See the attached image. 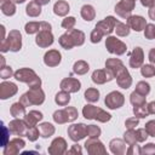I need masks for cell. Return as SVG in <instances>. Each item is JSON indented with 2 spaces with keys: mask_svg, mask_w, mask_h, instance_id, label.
<instances>
[{
  "mask_svg": "<svg viewBox=\"0 0 155 155\" xmlns=\"http://www.w3.org/2000/svg\"><path fill=\"white\" fill-rule=\"evenodd\" d=\"M15 79L18 80V81H22V82L28 84L30 88L40 87V85H41L40 78L35 74L34 70H31L29 68H22L19 70H17L15 73Z\"/></svg>",
  "mask_w": 155,
  "mask_h": 155,
  "instance_id": "obj_1",
  "label": "cell"
},
{
  "mask_svg": "<svg viewBox=\"0 0 155 155\" xmlns=\"http://www.w3.org/2000/svg\"><path fill=\"white\" fill-rule=\"evenodd\" d=\"M45 101V93L44 91L40 88V87H35V88H30L27 93H24L19 102L24 105V107H28V105H31V104H35V105H39V104H42Z\"/></svg>",
  "mask_w": 155,
  "mask_h": 155,
  "instance_id": "obj_2",
  "label": "cell"
},
{
  "mask_svg": "<svg viewBox=\"0 0 155 155\" xmlns=\"http://www.w3.org/2000/svg\"><path fill=\"white\" fill-rule=\"evenodd\" d=\"M35 42H36V45H39L40 47H44V48L48 47L53 44V35L51 33V24H48L47 22H41V29L35 38Z\"/></svg>",
  "mask_w": 155,
  "mask_h": 155,
  "instance_id": "obj_3",
  "label": "cell"
},
{
  "mask_svg": "<svg viewBox=\"0 0 155 155\" xmlns=\"http://www.w3.org/2000/svg\"><path fill=\"white\" fill-rule=\"evenodd\" d=\"M21 47H22V36H21V33L18 30L10 31L8 39L6 41L2 40V44H1V51L2 52H6L8 50L17 52L21 50Z\"/></svg>",
  "mask_w": 155,
  "mask_h": 155,
  "instance_id": "obj_4",
  "label": "cell"
},
{
  "mask_svg": "<svg viewBox=\"0 0 155 155\" xmlns=\"http://www.w3.org/2000/svg\"><path fill=\"white\" fill-rule=\"evenodd\" d=\"M78 117V110L74 107H65L63 110H57L53 113V120L57 124H65L74 121Z\"/></svg>",
  "mask_w": 155,
  "mask_h": 155,
  "instance_id": "obj_5",
  "label": "cell"
},
{
  "mask_svg": "<svg viewBox=\"0 0 155 155\" xmlns=\"http://www.w3.org/2000/svg\"><path fill=\"white\" fill-rule=\"evenodd\" d=\"M105 47L108 48V51L110 53H114V54H117V56L124 54L127 50L126 45L121 40L116 39L115 36H108L105 39Z\"/></svg>",
  "mask_w": 155,
  "mask_h": 155,
  "instance_id": "obj_6",
  "label": "cell"
},
{
  "mask_svg": "<svg viewBox=\"0 0 155 155\" xmlns=\"http://www.w3.org/2000/svg\"><path fill=\"white\" fill-rule=\"evenodd\" d=\"M68 136L71 140L79 142L87 136V126L84 124H74L68 127Z\"/></svg>",
  "mask_w": 155,
  "mask_h": 155,
  "instance_id": "obj_7",
  "label": "cell"
},
{
  "mask_svg": "<svg viewBox=\"0 0 155 155\" xmlns=\"http://www.w3.org/2000/svg\"><path fill=\"white\" fill-rule=\"evenodd\" d=\"M134 5H136V0H121L119 4H116L115 12L120 17L127 19L131 16V12L134 8Z\"/></svg>",
  "mask_w": 155,
  "mask_h": 155,
  "instance_id": "obj_8",
  "label": "cell"
},
{
  "mask_svg": "<svg viewBox=\"0 0 155 155\" xmlns=\"http://www.w3.org/2000/svg\"><path fill=\"white\" fill-rule=\"evenodd\" d=\"M124 102H125V98H124V94L117 92V91H113L110 92L105 99H104V103L105 105L109 108V109H117L120 107L124 105Z\"/></svg>",
  "mask_w": 155,
  "mask_h": 155,
  "instance_id": "obj_9",
  "label": "cell"
},
{
  "mask_svg": "<svg viewBox=\"0 0 155 155\" xmlns=\"http://www.w3.org/2000/svg\"><path fill=\"white\" fill-rule=\"evenodd\" d=\"M116 23H117L116 18H114L113 16H108L103 21H101L96 24V29H98L103 35H109L115 29Z\"/></svg>",
  "mask_w": 155,
  "mask_h": 155,
  "instance_id": "obj_10",
  "label": "cell"
},
{
  "mask_svg": "<svg viewBox=\"0 0 155 155\" xmlns=\"http://www.w3.org/2000/svg\"><path fill=\"white\" fill-rule=\"evenodd\" d=\"M114 78H115L114 73L111 70H109L108 68H105V69H97L92 74V81L94 84H98V85H102V84H104L107 81H111Z\"/></svg>",
  "mask_w": 155,
  "mask_h": 155,
  "instance_id": "obj_11",
  "label": "cell"
},
{
  "mask_svg": "<svg viewBox=\"0 0 155 155\" xmlns=\"http://www.w3.org/2000/svg\"><path fill=\"white\" fill-rule=\"evenodd\" d=\"M85 149L87 150L88 154L91 155H97V154H105L107 150L103 145V143L101 140H98L97 138H90L86 140L85 143Z\"/></svg>",
  "mask_w": 155,
  "mask_h": 155,
  "instance_id": "obj_12",
  "label": "cell"
},
{
  "mask_svg": "<svg viewBox=\"0 0 155 155\" xmlns=\"http://www.w3.org/2000/svg\"><path fill=\"white\" fill-rule=\"evenodd\" d=\"M115 78H116L117 85H119L121 88H128V87L132 85V78H131L128 70H127L125 67L121 68V69L116 73Z\"/></svg>",
  "mask_w": 155,
  "mask_h": 155,
  "instance_id": "obj_13",
  "label": "cell"
},
{
  "mask_svg": "<svg viewBox=\"0 0 155 155\" xmlns=\"http://www.w3.org/2000/svg\"><path fill=\"white\" fill-rule=\"evenodd\" d=\"M61 88L63 91H67L69 93H73V92H78L81 87V84L78 79H74V78H65L61 81Z\"/></svg>",
  "mask_w": 155,
  "mask_h": 155,
  "instance_id": "obj_14",
  "label": "cell"
},
{
  "mask_svg": "<svg viewBox=\"0 0 155 155\" xmlns=\"http://www.w3.org/2000/svg\"><path fill=\"white\" fill-rule=\"evenodd\" d=\"M65 151H67V143L61 137L53 139L50 148H48V153L52 155H59V154H63Z\"/></svg>",
  "mask_w": 155,
  "mask_h": 155,
  "instance_id": "obj_15",
  "label": "cell"
},
{
  "mask_svg": "<svg viewBox=\"0 0 155 155\" xmlns=\"http://www.w3.org/2000/svg\"><path fill=\"white\" fill-rule=\"evenodd\" d=\"M143 59H144L143 50L140 47H134V50L130 54V67L131 68H134V69L142 67Z\"/></svg>",
  "mask_w": 155,
  "mask_h": 155,
  "instance_id": "obj_16",
  "label": "cell"
},
{
  "mask_svg": "<svg viewBox=\"0 0 155 155\" xmlns=\"http://www.w3.org/2000/svg\"><path fill=\"white\" fill-rule=\"evenodd\" d=\"M127 25L136 31H142L145 29L147 22L142 16H130L127 18Z\"/></svg>",
  "mask_w": 155,
  "mask_h": 155,
  "instance_id": "obj_17",
  "label": "cell"
},
{
  "mask_svg": "<svg viewBox=\"0 0 155 155\" xmlns=\"http://www.w3.org/2000/svg\"><path fill=\"white\" fill-rule=\"evenodd\" d=\"M61 53L57 50H50L44 56V63L47 67H56L61 63Z\"/></svg>",
  "mask_w": 155,
  "mask_h": 155,
  "instance_id": "obj_18",
  "label": "cell"
},
{
  "mask_svg": "<svg viewBox=\"0 0 155 155\" xmlns=\"http://www.w3.org/2000/svg\"><path fill=\"white\" fill-rule=\"evenodd\" d=\"M27 130H28V125L25 124V121L22 120H13L10 122V131L13 134L17 136H25L27 134Z\"/></svg>",
  "mask_w": 155,
  "mask_h": 155,
  "instance_id": "obj_19",
  "label": "cell"
},
{
  "mask_svg": "<svg viewBox=\"0 0 155 155\" xmlns=\"http://www.w3.org/2000/svg\"><path fill=\"white\" fill-rule=\"evenodd\" d=\"M17 93V86L12 82H2L0 85V98L6 99Z\"/></svg>",
  "mask_w": 155,
  "mask_h": 155,
  "instance_id": "obj_20",
  "label": "cell"
},
{
  "mask_svg": "<svg viewBox=\"0 0 155 155\" xmlns=\"http://www.w3.org/2000/svg\"><path fill=\"white\" fill-rule=\"evenodd\" d=\"M68 35L70 36L74 46H81L84 42H85V34L81 31V30H78V29H69L68 31Z\"/></svg>",
  "mask_w": 155,
  "mask_h": 155,
  "instance_id": "obj_21",
  "label": "cell"
},
{
  "mask_svg": "<svg viewBox=\"0 0 155 155\" xmlns=\"http://www.w3.org/2000/svg\"><path fill=\"white\" fill-rule=\"evenodd\" d=\"M41 119H42V114H41L40 111H36V110H31V111H29V113L24 116V121H25V124L28 125V127L35 126Z\"/></svg>",
  "mask_w": 155,
  "mask_h": 155,
  "instance_id": "obj_22",
  "label": "cell"
},
{
  "mask_svg": "<svg viewBox=\"0 0 155 155\" xmlns=\"http://www.w3.org/2000/svg\"><path fill=\"white\" fill-rule=\"evenodd\" d=\"M8 145H10V150H5L4 154H5V155H7V154H10V155L17 154V153L24 147V140L21 139V138H15V139H12V140L10 142Z\"/></svg>",
  "mask_w": 155,
  "mask_h": 155,
  "instance_id": "obj_23",
  "label": "cell"
},
{
  "mask_svg": "<svg viewBox=\"0 0 155 155\" xmlns=\"http://www.w3.org/2000/svg\"><path fill=\"white\" fill-rule=\"evenodd\" d=\"M53 12L57 16H65L69 12V4L64 0H58L53 6Z\"/></svg>",
  "mask_w": 155,
  "mask_h": 155,
  "instance_id": "obj_24",
  "label": "cell"
},
{
  "mask_svg": "<svg viewBox=\"0 0 155 155\" xmlns=\"http://www.w3.org/2000/svg\"><path fill=\"white\" fill-rule=\"evenodd\" d=\"M109 145H110V150L113 154H125L126 153V145L121 139L115 138L110 142Z\"/></svg>",
  "mask_w": 155,
  "mask_h": 155,
  "instance_id": "obj_25",
  "label": "cell"
},
{
  "mask_svg": "<svg viewBox=\"0 0 155 155\" xmlns=\"http://www.w3.org/2000/svg\"><path fill=\"white\" fill-rule=\"evenodd\" d=\"M105 68H108L109 70H111V71L114 73V75H116V73H117L121 68H124V64H122V62H121L120 59H117V58H109V59H107V62H105Z\"/></svg>",
  "mask_w": 155,
  "mask_h": 155,
  "instance_id": "obj_26",
  "label": "cell"
},
{
  "mask_svg": "<svg viewBox=\"0 0 155 155\" xmlns=\"http://www.w3.org/2000/svg\"><path fill=\"white\" fill-rule=\"evenodd\" d=\"M11 115H12L13 117H16V119H18V117H24V116L27 115V114H25V107H24L21 102L12 104V107H11Z\"/></svg>",
  "mask_w": 155,
  "mask_h": 155,
  "instance_id": "obj_27",
  "label": "cell"
},
{
  "mask_svg": "<svg viewBox=\"0 0 155 155\" xmlns=\"http://www.w3.org/2000/svg\"><path fill=\"white\" fill-rule=\"evenodd\" d=\"M99 109H101V108H97V107H94V105L87 104V105H85L84 109H82V115H84L85 119H88V120L96 119V115L98 114Z\"/></svg>",
  "mask_w": 155,
  "mask_h": 155,
  "instance_id": "obj_28",
  "label": "cell"
},
{
  "mask_svg": "<svg viewBox=\"0 0 155 155\" xmlns=\"http://www.w3.org/2000/svg\"><path fill=\"white\" fill-rule=\"evenodd\" d=\"M80 13H81V17L85 21H92L96 16V11H94L93 6H91V5H84L81 7Z\"/></svg>",
  "mask_w": 155,
  "mask_h": 155,
  "instance_id": "obj_29",
  "label": "cell"
},
{
  "mask_svg": "<svg viewBox=\"0 0 155 155\" xmlns=\"http://www.w3.org/2000/svg\"><path fill=\"white\" fill-rule=\"evenodd\" d=\"M39 131L42 138H47L54 133V127L48 122H42L41 125H39Z\"/></svg>",
  "mask_w": 155,
  "mask_h": 155,
  "instance_id": "obj_30",
  "label": "cell"
},
{
  "mask_svg": "<svg viewBox=\"0 0 155 155\" xmlns=\"http://www.w3.org/2000/svg\"><path fill=\"white\" fill-rule=\"evenodd\" d=\"M25 12L30 17H38L41 13V5H39L36 1H31L28 4Z\"/></svg>",
  "mask_w": 155,
  "mask_h": 155,
  "instance_id": "obj_31",
  "label": "cell"
},
{
  "mask_svg": "<svg viewBox=\"0 0 155 155\" xmlns=\"http://www.w3.org/2000/svg\"><path fill=\"white\" fill-rule=\"evenodd\" d=\"M69 101H70V94H69V92H67V91H61V92H58L57 94H56V97H54V102L58 104V105H61V107H64V105H67L68 103H69Z\"/></svg>",
  "mask_w": 155,
  "mask_h": 155,
  "instance_id": "obj_32",
  "label": "cell"
},
{
  "mask_svg": "<svg viewBox=\"0 0 155 155\" xmlns=\"http://www.w3.org/2000/svg\"><path fill=\"white\" fill-rule=\"evenodd\" d=\"M1 11L6 16H12L16 12V7L11 0H1Z\"/></svg>",
  "mask_w": 155,
  "mask_h": 155,
  "instance_id": "obj_33",
  "label": "cell"
},
{
  "mask_svg": "<svg viewBox=\"0 0 155 155\" xmlns=\"http://www.w3.org/2000/svg\"><path fill=\"white\" fill-rule=\"evenodd\" d=\"M73 71L78 75H84L88 71V64L85 62V61H78L74 63V67H73Z\"/></svg>",
  "mask_w": 155,
  "mask_h": 155,
  "instance_id": "obj_34",
  "label": "cell"
},
{
  "mask_svg": "<svg viewBox=\"0 0 155 155\" xmlns=\"http://www.w3.org/2000/svg\"><path fill=\"white\" fill-rule=\"evenodd\" d=\"M133 113L136 115V117H145L148 116L150 113L148 110V104L147 103H143V104H139V105H134L133 107Z\"/></svg>",
  "mask_w": 155,
  "mask_h": 155,
  "instance_id": "obj_35",
  "label": "cell"
},
{
  "mask_svg": "<svg viewBox=\"0 0 155 155\" xmlns=\"http://www.w3.org/2000/svg\"><path fill=\"white\" fill-rule=\"evenodd\" d=\"M85 98L86 101L88 102H97L99 99V91L97 88H93V87H90L85 91Z\"/></svg>",
  "mask_w": 155,
  "mask_h": 155,
  "instance_id": "obj_36",
  "label": "cell"
},
{
  "mask_svg": "<svg viewBox=\"0 0 155 155\" xmlns=\"http://www.w3.org/2000/svg\"><path fill=\"white\" fill-rule=\"evenodd\" d=\"M124 139H125V142H126L128 145L136 144L138 140H137V134H136L134 128H128V130L125 132V134H124Z\"/></svg>",
  "mask_w": 155,
  "mask_h": 155,
  "instance_id": "obj_37",
  "label": "cell"
},
{
  "mask_svg": "<svg viewBox=\"0 0 155 155\" xmlns=\"http://www.w3.org/2000/svg\"><path fill=\"white\" fill-rule=\"evenodd\" d=\"M114 30L116 31V34L119 36H127L130 34V27L126 23H121V22H117L116 23Z\"/></svg>",
  "mask_w": 155,
  "mask_h": 155,
  "instance_id": "obj_38",
  "label": "cell"
},
{
  "mask_svg": "<svg viewBox=\"0 0 155 155\" xmlns=\"http://www.w3.org/2000/svg\"><path fill=\"white\" fill-rule=\"evenodd\" d=\"M59 44H61V46L63 47V48H65V50H70V48H73L74 47V44H73V41H71V39H70V36L68 35V33H65V34H63L61 38H59Z\"/></svg>",
  "mask_w": 155,
  "mask_h": 155,
  "instance_id": "obj_39",
  "label": "cell"
},
{
  "mask_svg": "<svg viewBox=\"0 0 155 155\" xmlns=\"http://www.w3.org/2000/svg\"><path fill=\"white\" fill-rule=\"evenodd\" d=\"M130 101H131V103H132L133 105H139V104L145 103V96H143V94L138 93L137 91H134V92L131 93Z\"/></svg>",
  "mask_w": 155,
  "mask_h": 155,
  "instance_id": "obj_40",
  "label": "cell"
},
{
  "mask_svg": "<svg viewBox=\"0 0 155 155\" xmlns=\"http://www.w3.org/2000/svg\"><path fill=\"white\" fill-rule=\"evenodd\" d=\"M41 29V22H29L25 24V31L27 34H34V33H38L40 31Z\"/></svg>",
  "mask_w": 155,
  "mask_h": 155,
  "instance_id": "obj_41",
  "label": "cell"
},
{
  "mask_svg": "<svg viewBox=\"0 0 155 155\" xmlns=\"http://www.w3.org/2000/svg\"><path fill=\"white\" fill-rule=\"evenodd\" d=\"M136 91H137L138 93L143 94V96H147V94L150 92V86H149V84L145 82V81H139V82L137 84V86H136Z\"/></svg>",
  "mask_w": 155,
  "mask_h": 155,
  "instance_id": "obj_42",
  "label": "cell"
},
{
  "mask_svg": "<svg viewBox=\"0 0 155 155\" xmlns=\"http://www.w3.org/2000/svg\"><path fill=\"white\" fill-rule=\"evenodd\" d=\"M140 73L144 78H151L155 75V67H153L151 64H145L140 68Z\"/></svg>",
  "mask_w": 155,
  "mask_h": 155,
  "instance_id": "obj_43",
  "label": "cell"
},
{
  "mask_svg": "<svg viewBox=\"0 0 155 155\" xmlns=\"http://www.w3.org/2000/svg\"><path fill=\"white\" fill-rule=\"evenodd\" d=\"M39 134H40L39 128H36L35 126H31V127H28V130H27V134H25V136L28 137V139H29V140L35 142V140L38 139Z\"/></svg>",
  "mask_w": 155,
  "mask_h": 155,
  "instance_id": "obj_44",
  "label": "cell"
},
{
  "mask_svg": "<svg viewBox=\"0 0 155 155\" xmlns=\"http://www.w3.org/2000/svg\"><path fill=\"white\" fill-rule=\"evenodd\" d=\"M101 128L96 125H90L87 126V136L90 138H98L101 136Z\"/></svg>",
  "mask_w": 155,
  "mask_h": 155,
  "instance_id": "obj_45",
  "label": "cell"
},
{
  "mask_svg": "<svg viewBox=\"0 0 155 155\" xmlns=\"http://www.w3.org/2000/svg\"><path fill=\"white\" fill-rule=\"evenodd\" d=\"M144 36L149 40L155 38V25L154 24H147L144 29Z\"/></svg>",
  "mask_w": 155,
  "mask_h": 155,
  "instance_id": "obj_46",
  "label": "cell"
},
{
  "mask_svg": "<svg viewBox=\"0 0 155 155\" xmlns=\"http://www.w3.org/2000/svg\"><path fill=\"white\" fill-rule=\"evenodd\" d=\"M75 18L74 17H67V18H64L63 19V22H62V27L64 28V29H73V27L75 25Z\"/></svg>",
  "mask_w": 155,
  "mask_h": 155,
  "instance_id": "obj_47",
  "label": "cell"
},
{
  "mask_svg": "<svg viewBox=\"0 0 155 155\" xmlns=\"http://www.w3.org/2000/svg\"><path fill=\"white\" fill-rule=\"evenodd\" d=\"M104 35L98 30V29H93L92 30V33H91V42H93V44H97V42H99L101 41V39L103 38Z\"/></svg>",
  "mask_w": 155,
  "mask_h": 155,
  "instance_id": "obj_48",
  "label": "cell"
},
{
  "mask_svg": "<svg viewBox=\"0 0 155 155\" xmlns=\"http://www.w3.org/2000/svg\"><path fill=\"white\" fill-rule=\"evenodd\" d=\"M140 153L142 154H153V155H155V144L154 143H148L147 145H144L140 149Z\"/></svg>",
  "mask_w": 155,
  "mask_h": 155,
  "instance_id": "obj_49",
  "label": "cell"
},
{
  "mask_svg": "<svg viewBox=\"0 0 155 155\" xmlns=\"http://www.w3.org/2000/svg\"><path fill=\"white\" fill-rule=\"evenodd\" d=\"M136 134H137V140L138 142H144L147 139V137L149 136L145 128H138L136 131Z\"/></svg>",
  "mask_w": 155,
  "mask_h": 155,
  "instance_id": "obj_50",
  "label": "cell"
},
{
  "mask_svg": "<svg viewBox=\"0 0 155 155\" xmlns=\"http://www.w3.org/2000/svg\"><path fill=\"white\" fill-rule=\"evenodd\" d=\"M148 132L149 136H153L155 137V120H151V121H148L145 124V127H144Z\"/></svg>",
  "mask_w": 155,
  "mask_h": 155,
  "instance_id": "obj_51",
  "label": "cell"
},
{
  "mask_svg": "<svg viewBox=\"0 0 155 155\" xmlns=\"http://www.w3.org/2000/svg\"><path fill=\"white\" fill-rule=\"evenodd\" d=\"M11 75H12V69L10 67H2L1 68V70H0L1 79H8V78H11Z\"/></svg>",
  "mask_w": 155,
  "mask_h": 155,
  "instance_id": "obj_52",
  "label": "cell"
},
{
  "mask_svg": "<svg viewBox=\"0 0 155 155\" xmlns=\"http://www.w3.org/2000/svg\"><path fill=\"white\" fill-rule=\"evenodd\" d=\"M138 125V117H130L125 121V126L127 128H134Z\"/></svg>",
  "mask_w": 155,
  "mask_h": 155,
  "instance_id": "obj_53",
  "label": "cell"
},
{
  "mask_svg": "<svg viewBox=\"0 0 155 155\" xmlns=\"http://www.w3.org/2000/svg\"><path fill=\"white\" fill-rule=\"evenodd\" d=\"M126 153H127V154H142V153H140V149H139V147H138L137 144L130 145V148L126 150Z\"/></svg>",
  "mask_w": 155,
  "mask_h": 155,
  "instance_id": "obj_54",
  "label": "cell"
},
{
  "mask_svg": "<svg viewBox=\"0 0 155 155\" xmlns=\"http://www.w3.org/2000/svg\"><path fill=\"white\" fill-rule=\"evenodd\" d=\"M68 153H69V154H74V153H76V154H81V148H80L78 144H74L73 148H71Z\"/></svg>",
  "mask_w": 155,
  "mask_h": 155,
  "instance_id": "obj_55",
  "label": "cell"
},
{
  "mask_svg": "<svg viewBox=\"0 0 155 155\" xmlns=\"http://www.w3.org/2000/svg\"><path fill=\"white\" fill-rule=\"evenodd\" d=\"M142 5L143 6H147V7H151L154 4H155V0H140Z\"/></svg>",
  "mask_w": 155,
  "mask_h": 155,
  "instance_id": "obj_56",
  "label": "cell"
},
{
  "mask_svg": "<svg viewBox=\"0 0 155 155\" xmlns=\"http://www.w3.org/2000/svg\"><path fill=\"white\" fill-rule=\"evenodd\" d=\"M149 61H150L153 64H155V48H151V50L149 51Z\"/></svg>",
  "mask_w": 155,
  "mask_h": 155,
  "instance_id": "obj_57",
  "label": "cell"
},
{
  "mask_svg": "<svg viewBox=\"0 0 155 155\" xmlns=\"http://www.w3.org/2000/svg\"><path fill=\"white\" fill-rule=\"evenodd\" d=\"M148 15H149V17H150L151 19H154V21H155V5H153V6L149 8Z\"/></svg>",
  "mask_w": 155,
  "mask_h": 155,
  "instance_id": "obj_58",
  "label": "cell"
},
{
  "mask_svg": "<svg viewBox=\"0 0 155 155\" xmlns=\"http://www.w3.org/2000/svg\"><path fill=\"white\" fill-rule=\"evenodd\" d=\"M148 110L150 114H155V101H153L148 104Z\"/></svg>",
  "mask_w": 155,
  "mask_h": 155,
  "instance_id": "obj_59",
  "label": "cell"
},
{
  "mask_svg": "<svg viewBox=\"0 0 155 155\" xmlns=\"http://www.w3.org/2000/svg\"><path fill=\"white\" fill-rule=\"evenodd\" d=\"M39 5H46V4H48L51 0H35Z\"/></svg>",
  "mask_w": 155,
  "mask_h": 155,
  "instance_id": "obj_60",
  "label": "cell"
},
{
  "mask_svg": "<svg viewBox=\"0 0 155 155\" xmlns=\"http://www.w3.org/2000/svg\"><path fill=\"white\" fill-rule=\"evenodd\" d=\"M15 2H17V4H22V2H24L25 0H13Z\"/></svg>",
  "mask_w": 155,
  "mask_h": 155,
  "instance_id": "obj_61",
  "label": "cell"
},
{
  "mask_svg": "<svg viewBox=\"0 0 155 155\" xmlns=\"http://www.w3.org/2000/svg\"><path fill=\"white\" fill-rule=\"evenodd\" d=\"M154 39H155V38H154Z\"/></svg>",
  "mask_w": 155,
  "mask_h": 155,
  "instance_id": "obj_62",
  "label": "cell"
}]
</instances>
